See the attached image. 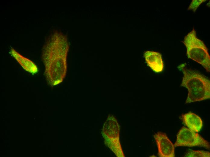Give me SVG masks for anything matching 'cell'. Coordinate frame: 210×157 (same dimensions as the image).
I'll list each match as a JSON object with an SVG mask.
<instances>
[{"mask_svg": "<svg viewBox=\"0 0 210 157\" xmlns=\"http://www.w3.org/2000/svg\"><path fill=\"white\" fill-rule=\"evenodd\" d=\"M68 49L66 36L57 31L52 34L43 46L42 57L45 67L44 74L51 85L61 83L65 77Z\"/></svg>", "mask_w": 210, "mask_h": 157, "instance_id": "cell-1", "label": "cell"}, {"mask_svg": "<svg viewBox=\"0 0 210 157\" xmlns=\"http://www.w3.org/2000/svg\"><path fill=\"white\" fill-rule=\"evenodd\" d=\"M178 68L183 74L181 85L188 90L186 104L210 98V82L208 79L196 71L187 69L184 64Z\"/></svg>", "mask_w": 210, "mask_h": 157, "instance_id": "cell-2", "label": "cell"}, {"mask_svg": "<svg viewBox=\"0 0 210 157\" xmlns=\"http://www.w3.org/2000/svg\"><path fill=\"white\" fill-rule=\"evenodd\" d=\"M193 28L184 37L182 42L186 46V54L190 59L202 65L208 72L210 71V56L203 42L196 36Z\"/></svg>", "mask_w": 210, "mask_h": 157, "instance_id": "cell-3", "label": "cell"}, {"mask_svg": "<svg viewBox=\"0 0 210 157\" xmlns=\"http://www.w3.org/2000/svg\"><path fill=\"white\" fill-rule=\"evenodd\" d=\"M120 126L116 118L109 115L104 124L102 134L105 145L117 157H125L119 139Z\"/></svg>", "mask_w": 210, "mask_h": 157, "instance_id": "cell-4", "label": "cell"}, {"mask_svg": "<svg viewBox=\"0 0 210 157\" xmlns=\"http://www.w3.org/2000/svg\"><path fill=\"white\" fill-rule=\"evenodd\" d=\"M175 147L180 146L204 147L209 150V143L204 139L198 133L185 127H182L179 131Z\"/></svg>", "mask_w": 210, "mask_h": 157, "instance_id": "cell-5", "label": "cell"}, {"mask_svg": "<svg viewBox=\"0 0 210 157\" xmlns=\"http://www.w3.org/2000/svg\"><path fill=\"white\" fill-rule=\"evenodd\" d=\"M160 157H175V147L166 134L158 131L154 135Z\"/></svg>", "mask_w": 210, "mask_h": 157, "instance_id": "cell-6", "label": "cell"}, {"mask_svg": "<svg viewBox=\"0 0 210 157\" xmlns=\"http://www.w3.org/2000/svg\"><path fill=\"white\" fill-rule=\"evenodd\" d=\"M144 57L148 65L154 72H162L164 64L161 54L157 52L147 51L144 53Z\"/></svg>", "mask_w": 210, "mask_h": 157, "instance_id": "cell-7", "label": "cell"}, {"mask_svg": "<svg viewBox=\"0 0 210 157\" xmlns=\"http://www.w3.org/2000/svg\"><path fill=\"white\" fill-rule=\"evenodd\" d=\"M181 119L189 129L195 132H199L202 128L203 123L202 119L194 113L189 112L183 114Z\"/></svg>", "mask_w": 210, "mask_h": 157, "instance_id": "cell-8", "label": "cell"}, {"mask_svg": "<svg viewBox=\"0 0 210 157\" xmlns=\"http://www.w3.org/2000/svg\"><path fill=\"white\" fill-rule=\"evenodd\" d=\"M10 53L12 56L26 71L33 74L38 72L37 65L32 61L22 56L13 48L11 49Z\"/></svg>", "mask_w": 210, "mask_h": 157, "instance_id": "cell-9", "label": "cell"}, {"mask_svg": "<svg viewBox=\"0 0 210 157\" xmlns=\"http://www.w3.org/2000/svg\"><path fill=\"white\" fill-rule=\"evenodd\" d=\"M184 156L187 157H209L210 153L208 152L204 151L193 150L189 149Z\"/></svg>", "mask_w": 210, "mask_h": 157, "instance_id": "cell-10", "label": "cell"}, {"mask_svg": "<svg viewBox=\"0 0 210 157\" xmlns=\"http://www.w3.org/2000/svg\"><path fill=\"white\" fill-rule=\"evenodd\" d=\"M206 0H193L190 4L188 8L192 10L193 12H195L199 6L203 2Z\"/></svg>", "mask_w": 210, "mask_h": 157, "instance_id": "cell-11", "label": "cell"}]
</instances>
